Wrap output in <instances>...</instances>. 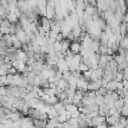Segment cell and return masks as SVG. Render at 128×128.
<instances>
[{
	"label": "cell",
	"instance_id": "1",
	"mask_svg": "<svg viewBox=\"0 0 128 128\" xmlns=\"http://www.w3.org/2000/svg\"><path fill=\"white\" fill-rule=\"evenodd\" d=\"M67 122H68L70 125H72V126H74V127H76V128H79V121H78L77 118H73V117H72V118L68 119Z\"/></svg>",
	"mask_w": 128,
	"mask_h": 128
},
{
	"label": "cell",
	"instance_id": "2",
	"mask_svg": "<svg viewBox=\"0 0 128 128\" xmlns=\"http://www.w3.org/2000/svg\"><path fill=\"white\" fill-rule=\"evenodd\" d=\"M121 115L122 116H125V117H128V104H125L121 110Z\"/></svg>",
	"mask_w": 128,
	"mask_h": 128
},
{
	"label": "cell",
	"instance_id": "3",
	"mask_svg": "<svg viewBox=\"0 0 128 128\" xmlns=\"http://www.w3.org/2000/svg\"><path fill=\"white\" fill-rule=\"evenodd\" d=\"M71 49H72L73 52H77V51L80 50V46H79V44H73L71 46Z\"/></svg>",
	"mask_w": 128,
	"mask_h": 128
},
{
	"label": "cell",
	"instance_id": "4",
	"mask_svg": "<svg viewBox=\"0 0 128 128\" xmlns=\"http://www.w3.org/2000/svg\"><path fill=\"white\" fill-rule=\"evenodd\" d=\"M96 128H108V126H106V124H101V125L96 126Z\"/></svg>",
	"mask_w": 128,
	"mask_h": 128
},
{
	"label": "cell",
	"instance_id": "5",
	"mask_svg": "<svg viewBox=\"0 0 128 128\" xmlns=\"http://www.w3.org/2000/svg\"><path fill=\"white\" fill-rule=\"evenodd\" d=\"M0 128H9V126H7V125H6V124H4V123H1Z\"/></svg>",
	"mask_w": 128,
	"mask_h": 128
},
{
	"label": "cell",
	"instance_id": "6",
	"mask_svg": "<svg viewBox=\"0 0 128 128\" xmlns=\"http://www.w3.org/2000/svg\"><path fill=\"white\" fill-rule=\"evenodd\" d=\"M108 128H116V125H109Z\"/></svg>",
	"mask_w": 128,
	"mask_h": 128
},
{
	"label": "cell",
	"instance_id": "7",
	"mask_svg": "<svg viewBox=\"0 0 128 128\" xmlns=\"http://www.w3.org/2000/svg\"><path fill=\"white\" fill-rule=\"evenodd\" d=\"M56 128H61V127H56Z\"/></svg>",
	"mask_w": 128,
	"mask_h": 128
}]
</instances>
